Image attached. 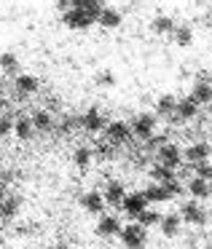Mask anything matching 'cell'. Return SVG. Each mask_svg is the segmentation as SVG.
Wrapping results in <instances>:
<instances>
[{"label":"cell","mask_w":212,"mask_h":249,"mask_svg":"<svg viewBox=\"0 0 212 249\" xmlns=\"http://www.w3.org/2000/svg\"><path fill=\"white\" fill-rule=\"evenodd\" d=\"M118 236L126 249H145V244H148V231L142 225H137V222H129L126 228H121Z\"/></svg>","instance_id":"obj_1"},{"label":"cell","mask_w":212,"mask_h":249,"mask_svg":"<svg viewBox=\"0 0 212 249\" xmlns=\"http://www.w3.org/2000/svg\"><path fill=\"white\" fill-rule=\"evenodd\" d=\"M153 131H156V115H151V113H140L135 118V124H132V137H137L142 142L151 140Z\"/></svg>","instance_id":"obj_2"},{"label":"cell","mask_w":212,"mask_h":249,"mask_svg":"<svg viewBox=\"0 0 212 249\" xmlns=\"http://www.w3.org/2000/svg\"><path fill=\"white\" fill-rule=\"evenodd\" d=\"M105 140L113 147L126 145V142L132 140V126H126L124 121H113V124H108V129H105Z\"/></svg>","instance_id":"obj_3"},{"label":"cell","mask_w":212,"mask_h":249,"mask_svg":"<svg viewBox=\"0 0 212 249\" xmlns=\"http://www.w3.org/2000/svg\"><path fill=\"white\" fill-rule=\"evenodd\" d=\"M156 161H158V166H164V169H177L180 163H183V153H180V147L177 145H172V142H167V145L161 147V150L156 153Z\"/></svg>","instance_id":"obj_4"},{"label":"cell","mask_w":212,"mask_h":249,"mask_svg":"<svg viewBox=\"0 0 212 249\" xmlns=\"http://www.w3.org/2000/svg\"><path fill=\"white\" fill-rule=\"evenodd\" d=\"M180 220L191 222V225H204L207 222V212L199 206V201H185L180 206Z\"/></svg>","instance_id":"obj_5"},{"label":"cell","mask_w":212,"mask_h":249,"mask_svg":"<svg viewBox=\"0 0 212 249\" xmlns=\"http://www.w3.org/2000/svg\"><path fill=\"white\" fill-rule=\"evenodd\" d=\"M210 156H212V147L207 145V142H193V145H188V147H185V153H183V158L191 163V166L210 161Z\"/></svg>","instance_id":"obj_6"},{"label":"cell","mask_w":212,"mask_h":249,"mask_svg":"<svg viewBox=\"0 0 212 249\" xmlns=\"http://www.w3.org/2000/svg\"><path fill=\"white\" fill-rule=\"evenodd\" d=\"M81 126L89 131V134H99V131H105V129H108V124H105V115L99 113L97 107L86 110V113L81 115Z\"/></svg>","instance_id":"obj_7"},{"label":"cell","mask_w":212,"mask_h":249,"mask_svg":"<svg viewBox=\"0 0 212 249\" xmlns=\"http://www.w3.org/2000/svg\"><path fill=\"white\" fill-rule=\"evenodd\" d=\"M105 204L110 206H124V198H126V188L118 182V179H110L108 185H105V193H102Z\"/></svg>","instance_id":"obj_8"},{"label":"cell","mask_w":212,"mask_h":249,"mask_svg":"<svg viewBox=\"0 0 212 249\" xmlns=\"http://www.w3.org/2000/svg\"><path fill=\"white\" fill-rule=\"evenodd\" d=\"M62 19H65V24H67L70 30H89V27L94 24V19H92V17H86V14H83L81 8H76V6H73Z\"/></svg>","instance_id":"obj_9"},{"label":"cell","mask_w":212,"mask_h":249,"mask_svg":"<svg viewBox=\"0 0 212 249\" xmlns=\"http://www.w3.org/2000/svg\"><path fill=\"white\" fill-rule=\"evenodd\" d=\"M121 209H124L129 217H135V220H137V217H140L142 212L148 209V201L142 198V193H126L124 206H121Z\"/></svg>","instance_id":"obj_10"},{"label":"cell","mask_w":212,"mask_h":249,"mask_svg":"<svg viewBox=\"0 0 212 249\" xmlns=\"http://www.w3.org/2000/svg\"><path fill=\"white\" fill-rule=\"evenodd\" d=\"M196 113H199V105H196L191 97H185V99H177V110H174L172 121H177V124H183V121H191Z\"/></svg>","instance_id":"obj_11"},{"label":"cell","mask_w":212,"mask_h":249,"mask_svg":"<svg viewBox=\"0 0 212 249\" xmlns=\"http://www.w3.org/2000/svg\"><path fill=\"white\" fill-rule=\"evenodd\" d=\"M14 86H17V94L19 97H30V94H35L40 89V81L35 75H17V81H14Z\"/></svg>","instance_id":"obj_12"},{"label":"cell","mask_w":212,"mask_h":249,"mask_svg":"<svg viewBox=\"0 0 212 249\" xmlns=\"http://www.w3.org/2000/svg\"><path fill=\"white\" fill-rule=\"evenodd\" d=\"M191 99L196 105H210L212 102V81H196L191 89Z\"/></svg>","instance_id":"obj_13"},{"label":"cell","mask_w":212,"mask_h":249,"mask_svg":"<svg viewBox=\"0 0 212 249\" xmlns=\"http://www.w3.org/2000/svg\"><path fill=\"white\" fill-rule=\"evenodd\" d=\"M81 206L89 212V214H102V209H105L102 193H97V190H92V193H83V196H81Z\"/></svg>","instance_id":"obj_14"},{"label":"cell","mask_w":212,"mask_h":249,"mask_svg":"<svg viewBox=\"0 0 212 249\" xmlns=\"http://www.w3.org/2000/svg\"><path fill=\"white\" fill-rule=\"evenodd\" d=\"M118 233H121V222L116 220L113 214H105L102 220L97 222V236L110 238V236H118Z\"/></svg>","instance_id":"obj_15"},{"label":"cell","mask_w":212,"mask_h":249,"mask_svg":"<svg viewBox=\"0 0 212 249\" xmlns=\"http://www.w3.org/2000/svg\"><path fill=\"white\" fill-rule=\"evenodd\" d=\"M140 193H142V198H145L148 204H161V201L172 198V196L167 193V188H164V185H156V182H151L145 190H140Z\"/></svg>","instance_id":"obj_16"},{"label":"cell","mask_w":212,"mask_h":249,"mask_svg":"<svg viewBox=\"0 0 212 249\" xmlns=\"http://www.w3.org/2000/svg\"><path fill=\"white\" fill-rule=\"evenodd\" d=\"M14 134H17L22 142L33 140V137H35V126H33V121H30V118H24V115L14 118Z\"/></svg>","instance_id":"obj_17"},{"label":"cell","mask_w":212,"mask_h":249,"mask_svg":"<svg viewBox=\"0 0 212 249\" xmlns=\"http://www.w3.org/2000/svg\"><path fill=\"white\" fill-rule=\"evenodd\" d=\"M73 6H76V8H81V11L86 14V17H92L94 22H97V19H99V14L105 11V6L99 3V0H73Z\"/></svg>","instance_id":"obj_18"},{"label":"cell","mask_w":212,"mask_h":249,"mask_svg":"<svg viewBox=\"0 0 212 249\" xmlns=\"http://www.w3.org/2000/svg\"><path fill=\"white\" fill-rule=\"evenodd\" d=\"M174 110H177V99H174L172 94H161V97H158V102H156V113L172 118Z\"/></svg>","instance_id":"obj_19"},{"label":"cell","mask_w":212,"mask_h":249,"mask_svg":"<svg viewBox=\"0 0 212 249\" xmlns=\"http://www.w3.org/2000/svg\"><path fill=\"white\" fill-rule=\"evenodd\" d=\"M151 27H153V33L156 35H174V19L172 17H156L151 22Z\"/></svg>","instance_id":"obj_20"},{"label":"cell","mask_w":212,"mask_h":249,"mask_svg":"<svg viewBox=\"0 0 212 249\" xmlns=\"http://www.w3.org/2000/svg\"><path fill=\"white\" fill-rule=\"evenodd\" d=\"M97 24H99V27H105V30H116L121 24V14L116 11V8H105V11L99 14Z\"/></svg>","instance_id":"obj_21"},{"label":"cell","mask_w":212,"mask_h":249,"mask_svg":"<svg viewBox=\"0 0 212 249\" xmlns=\"http://www.w3.org/2000/svg\"><path fill=\"white\" fill-rule=\"evenodd\" d=\"M188 193L193 196V198H207V196L212 193V185L207 182V179H199V177H193L188 182Z\"/></svg>","instance_id":"obj_22"},{"label":"cell","mask_w":212,"mask_h":249,"mask_svg":"<svg viewBox=\"0 0 212 249\" xmlns=\"http://www.w3.org/2000/svg\"><path fill=\"white\" fill-rule=\"evenodd\" d=\"M19 204H22V198H19V196H6V198H3V204H0V217H6V220L17 217Z\"/></svg>","instance_id":"obj_23"},{"label":"cell","mask_w":212,"mask_h":249,"mask_svg":"<svg viewBox=\"0 0 212 249\" xmlns=\"http://www.w3.org/2000/svg\"><path fill=\"white\" fill-rule=\"evenodd\" d=\"M30 121H33L35 131H49L51 126H54V121H51V113H49V110H35Z\"/></svg>","instance_id":"obj_24"},{"label":"cell","mask_w":212,"mask_h":249,"mask_svg":"<svg viewBox=\"0 0 212 249\" xmlns=\"http://www.w3.org/2000/svg\"><path fill=\"white\" fill-rule=\"evenodd\" d=\"M0 70L6 72V75H19V59H17V54H11V51L0 54Z\"/></svg>","instance_id":"obj_25"},{"label":"cell","mask_w":212,"mask_h":249,"mask_svg":"<svg viewBox=\"0 0 212 249\" xmlns=\"http://www.w3.org/2000/svg\"><path fill=\"white\" fill-rule=\"evenodd\" d=\"M180 222H183V220H180V214H164L161 217V233H164V236H169V238L177 236Z\"/></svg>","instance_id":"obj_26"},{"label":"cell","mask_w":212,"mask_h":249,"mask_svg":"<svg viewBox=\"0 0 212 249\" xmlns=\"http://www.w3.org/2000/svg\"><path fill=\"white\" fill-rule=\"evenodd\" d=\"M151 177H153V182L156 185H167V182H172V179H177V174L172 172V169H164V166H153L151 169Z\"/></svg>","instance_id":"obj_27"},{"label":"cell","mask_w":212,"mask_h":249,"mask_svg":"<svg viewBox=\"0 0 212 249\" xmlns=\"http://www.w3.org/2000/svg\"><path fill=\"white\" fill-rule=\"evenodd\" d=\"M174 43H177L180 49H188V46L193 43V30H191L188 24H183V27H174Z\"/></svg>","instance_id":"obj_28"},{"label":"cell","mask_w":212,"mask_h":249,"mask_svg":"<svg viewBox=\"0 0 212 249\" xmlns=\"http://www.w3.org/2000/svg\"><path fill=\"white\" fill-rule=\"evenodd\" d=\"M94 156H97L99 161H113V158H116V147L110 145L108 140H99L97 147H94Z\"/></svg>","instance_id":"obj_29"},{"label":"cell","mask_w":212,"mask_h":249,"mask_svg":"<svg viewBox=\"0 0 212 249\" xmlns=\"http://www.w3.org/2000/svg\"><path fill=\"white\" fill-rule=\"evenodd\" d=\"M92 156H94V150L83 145V147H76V153H73V161H76V166L86 169V166H89V161H92Z\"/></svg>","instance_id":"obj_30"},{"label":"cell","mask_w":212,"mask_h":249,"mask_svg":"<svg viewBox=\"0 0 212 249\" xmlns=\"http://www.w3.org/2000/svg\"><path fill=\"white\" fill-rule=\"evenodd\" d=\"M137 225H142V228L161 225V214H158V212H153V209H145L140 217H137Z\"/></svg>","instance_id":"obj_31"},{"label":"cell","mask_w":212,"mask_h":249,"mask_svg":"<svg viewBox=\"0 0 212 249\" xmlns=\"http://www.w3.org/2000/svg\"><path fill=\"white\" fill-rule=\"evenodd\" d=\"M193 177H199V179H207V182H210V179H212V161L196 163V166H193Z\"/></svg>","instance_id":"obj_32"},{"label":"cell","mask_w":212,"mask_h":249,"mask_svg":"<svg viewBox=\"0 0 212 249\" xmlns=\"http://www.w3.org/2000/svg\"><path fill=\"white\" fill-rule=\"evenodd\" d=\"M167 142H169V137H164V134H153L151 140L145 142V147H148V150H153V153H158L164 145H167Z\"/></svg>","instance_id":"obj_33"},{"label":"cell","mask_w":212,"mask_h":249,"mask_svg":"<svg viewBox=\"0 0 212 249\" xmlns=\"http://www.w3.org/2000/svg\"><path fill=\"white\" fill-rule=\"evenodd\" d=\"M11 131H14V118L3 113V115H0V137H8Z\"/></svg>","instance_id":"obj_34"},{"label":"cell","mask_w":212,"mask_h":249,"mask_svg":"<svg viewBox=\"0 0 212 249\" xmlns=\"http://www.w3.org/2000/svg\"><path fill=\"white\" fill-rule=\"evenodd\" d=\"M94 81H97L99 86H113V83H116V78H113V72H108V70H105V72H97V78H94Z\"/></svg>","instance_id":"obj_35"},{"label":"cell","mask_w":212,"mask_h":249,"mask_svg":"<svg viewBox=\"0 0 212 249\" xmlns=\"http://www.w3.org/2000/svg\"><path fill=\"white\" fill-rule=\"evenodd\" d=\"M57 8H59V11H70V8H73V0H57Z\"/></svg>","instance_id":"obj_36"},{"label":"cell","mask_w":212,"mask_h":249,"mask_svg":"<svg viewBox=\"0 0 212 249\" xmlns=\"http://www.w3.org/2000/svg\"><path fill=\"white\" fill-rule=\"evenodd\" d=\"M14 179V172H0V188H3V185H8Z\"/></svg>","instance_id":"obj_37"},{"label":"cell","mask_w":212,"mask_h":249,"mask_svg":"<svg viewBox=\"0 0 212 249\" xmlns=\"http://www.w3.org/2000/svg\"><path fill=\"white\" fill-rule=\"evenodd\" d=\"M49 249H70V244H67V241H54Z\"/></svg>","instance_id":"obj_38"},{"label":"cell","mask_w":212,"mask_h":249,"mask_svg":"<svg viewBox=\"0 0 212 249\" xmlns=\"http://www.w3.org/2000/svg\"><path fill=\"white\" fill-rule=\"evenodd\" d=\"M3 198H6V190L0 188V204H3Z\"/></svg>","instance_id":"obj_39"},{"label":"cell","mask_w":212,"mask_h":249,"mask_svg":"<svg viewBox=\"0 0 212 249\" xmlns=\"http://www.w3.org/2000/svg\"><path fill=\"white\" fill-rule=\"evenodd\" d=\"M210 249H212V241H210Z\"/></svg>","instance_id":"obj_40"},{"label":"cell","mask_w":212,"mask_h":249,"mask_svg":"<svg viewBox=\"0 0 212 249\" xmlns=\"http://www.w3.org/2000/svg\"><path fill=\"white\" fill-rule=\"evenodd\" d=\"M0 115H3V113H0Z\"/></svg>","instance_id":"obj_41"}]
</instances>
